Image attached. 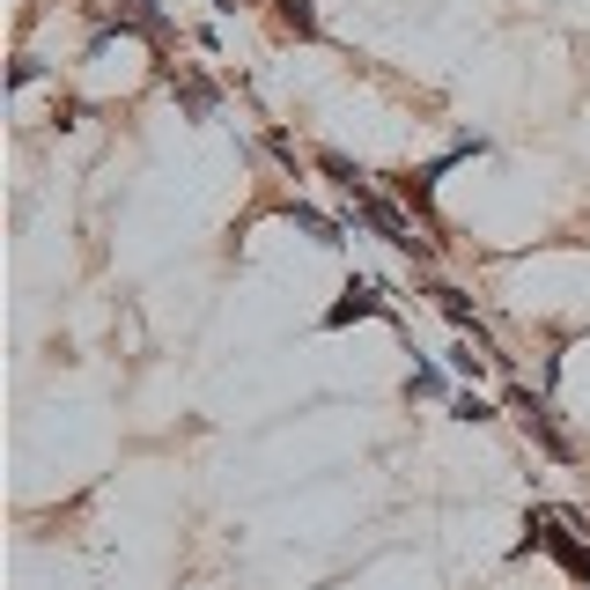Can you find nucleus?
Returning <instances> with one entry per match:
<instances>
[{"label": "nucleus", "instance_id": "nucleus-1", "mask_svg": "<svg viewBox=\"0 0 590 590\" xmlns=\"http://www.w3.org/2000/svg\"><path fill=\"white\" fill-rule=\"evenodd\" d=\"M590 516H576V510H532L524 516V532H539V554H554L561 561V576L568 583H590V532H583Z\"/></svg>", "mask_w": 590, "mask_h": 590}, {"label": "nucleus", "instance_id": "nucleus-2", "mask_svg": "<svg viewBox=\"0 0 590 590\" xmlns=\"http://www.w3.org/2000/svg\"><path fill=\"white\" fill-rule=\"evenodd\" d=\"M502 414H516V428L539 442L554 466H576V442L554 428V406H546V392H532V384H510V406H502Z\"/></svg>", "mask_w": 590, "mask_h": 590}, {"label": "nucleus", "instance_id": "nucleus-3", "mask_svg": "<svg viewBox=\"0 0 590 590\" xmlns=\"http://www.w3.org/2000/svg\"><path fill=\"white\" fill-rule=\"evenodd\" d=\"M362 318H392V288L384 281H369V273H347V288H340V303L325 310V332H347V325H362Z\"/></svg>", "mask_w": 590, "mask_h": 590}, {"label": "nucleus", "instance_id": "nucleus-4", "mask_svg": "<svg viewBox=\"0 0 590 590\" xmlns=\"http://www.w3.org/2000/svg\"><path fill=\"white\" fill-rule=\"evenodd\" d=\"M281 215H288L295 229L310 237V244H325V251H340V244H347V229H340V221H332V215H318V207H303V199H288Z\"/></svg>", "mask_w": 590, "mask_h": 590}, {"label": "nucleus", "instance_id": "nucleus-5", "mask_svg": "<svg viewBox=\"0 0 590 590\" xmlns=\"http://www.w3.org/2000/svg\"><path fill=\"white\" fill-rule=\"evenodd\" d=\"M171 81H177V103H185L193 119H215V111H221L215 81H199V74H171Z\"/></svg>", "mask_w": 590, "mask_h": 590}, {"label": "nucleus", "instance_id": "nucleus-6", "mask_svg": "<svg viewBox=\"0 0 590 590\" xmlns=\"http://www.w3.org/2000/svg\"><path fill=\"white\" fill-rule=\"evenodd\" d=\"M406 392H414V398H458V384H450V369H436L428 354H420L414 376H406Z\"/></svg>", "mask_w": 590, "mask_h": 590}, {"label": "nucleus", "instance_id": "nucleus-7", "mask_svg": "<svg viewBox=\"0 0 590 590\" xmlns=\"http://www.w3.org/2000/svg\"><path fill=\"white\" fill-rule=\"evenodd\" d=\"M318 171L332 177V185H340V193H362V185H369V171H362V163H347L340 148H318Z\"/></svg>", "mask_w": 590, "mask_h": 590}, {"label": "nucleus", "instance_id": "nucleus-8", "mask_svg": "<svg viewBox=\"0 0 590 590\" xmlns=\"http://www.w3.org/2000/svg\"><path fill=\"white\" fill-rule=\"evenodd\" d=\"M273 15H281L288 37H318V8H310V0H273Z\"/></svg>", "mask_w": 590, "mask_h": 590}, {"label": "nucleus", "instance_id": "nucleus-9", "mask_svg": "<svg viewBox=\"0 0 590 590\" xmlns=\"http://www.w3.org/2000/svg\"><path fill=\"white\" fill-rule=\"evenodd\" d=\"M442 362H450V376H458V384H480V369H488L494 354H480V347H472V340H458V347H450V354H442Z\"/></svg>", "mask_w": 590, "mask_h": 590}, {"label": "nucleus", "instance_id": "nucleus-10", "mask_svg": "<svg viewBox=\"0 0 590 590\" xmlns=\"http://www.w3.org/2000/svg\"><path fill=\"white\" fill-rule=\"evenodd\" d=\"M494 414H502L494 398H480L472 384H458V398H450V420H472V428H480V420H494Z\"/></svg>", "mask_w": 590, "mask_h": 590}, {"label": "nucleus", "instance_id": "nucleus-11", "mask_svg": "<svg viewBox=\"0 0 590 590\" xmlns=\"http://www.w3.org/2000/svg\"><path fill=\"white\" fill-rule=\"evenodd\" d=\"M266 148L281 155V163H288V171H303V155H295V133H266Z\"/></svg>", "mask_w": 590, "mask_h": 590}, {"label": "nucleus", "instance_id": "nucleus-12", "mask_svg": "<svg viewBox=\"0 0 590 590\" xmlns=\"http://www.w3.org/2000/svg\"><path fill=\"white\" fill-rule=\"evenodd\" d=\"M215 8H221V15H229V8H237V0H215Z\"/></svg>", "mask_w": 590, "mask_h": 590}, {"label": "nucleus", "instance_id": "nucleus-13", "mask_svg": "<svg viewBox=\"0 0 590 590\" xmlns=\"http://www.w3.org/2000/svg\"><path fill=\"white\" fill-rule=\"evenodd\" d=\"M568 590H590V583H568Z\"/></svg>", "mask_w": 590, "mask_h": 590}]
</instances>
